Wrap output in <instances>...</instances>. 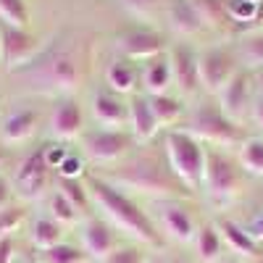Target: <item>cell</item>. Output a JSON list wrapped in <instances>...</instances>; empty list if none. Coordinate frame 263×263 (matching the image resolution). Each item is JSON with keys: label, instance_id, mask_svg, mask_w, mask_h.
<instances>
[{"label": "cell", "instance_id": "6da1fadb", "mask_svg": "<svg viewBox=\"0 0 263 263\" xmlns=\"http://www.w3.org/2000/svg\"><path fill=\"white\" fill-rule=\"evenodd\" d=\"M87 192H90L92 205L100 208L103 218L116 232L129 234L135 242L147 245L153 250L163 248V234L158 232L156 224H153L150 213H145L126 192H121L114 184H108L103 177H90L87 179Z\"/></svg>", "mask_w": 263, "mask_h": 263}, {"label": "cell", "instance_id": "7a4b0ae2", "mask_svg": "<svg viewBox=\"0 0 263 263\" xmlns=\"http://www.w3.org/2000/svg\"><path fill=\"white\" fill-rule=\"evenodd\" d=\"M108 184L119 187L121 192L132 190V192H142L150 195L153 200H177L182 192H187L179 179L171 174L168 163L163 166L158 158L153 156H137L129 158L124 166H119V171H111L103 177Z\"/></svg>", "mask_w": 263, "mask_h": 263}, {"label": "cell", "instance_id": "3957f363", "mask_svg": "<svg viewBox=\"0 0 263 263\" xmlns=\"http://www.w3.org/2000/svg\"><path fill=\"white\" fill-rule=\"evenodd\" d=\"M166 163L171 174L179 179L187 192L200 190L203 184V168H205V147L200 140L187 135L184 129H168L166 132Z\"/></svg>", "mask_w": 263, "mask_h": 263}, {"label": "cell", "instance_id": "277c9868", "mask_svg": "<svg viewBox=\"0 0 263 263\" xmlns=\"http://www.w3.org/2000/svg\"><path fill=\"white\" fill-rule=\"evenodd\" d=\"M200 190L213 205H229L234 197L242 192V174L239 163L218 150L205 147V168H203V184Z\"/></svg>", "mask_w": 263, "mask_h": 263}, {"label": "cell", "instance_id": "5b68a950", "mask_svg": "<svg viewBox=\"0 0 263 263\" xmlns=\"http://www.w3.org/2000/svg\"><path fill=\"white\" fill-rule=\"evenodd\" d=\"M187 135H192L195 140L200 142H211L218 147H227V145H239L245 137L239 132V124H234L232 119H227L221 114V108L213 105V103H200L190 114L187 126H184Z\"/></svg>", "mask_w": 263, "mask_h": 263}, {"label": "cell", "instance_id": "8992f818", "mask_svg": "<svg viewBox=\"0 0 263 263\" xmlns=\"http://www.w3.org/2000/svg\"><path fill=\"white\" fill-rule=\"evenodd\" d=\"M32 79L40 82L42 92L61 95V98H71V92H77L82 87L79 63L69 53H58V55L48 58L45 63H40L32 71Z\"/></svg>", "mask_w": 263, "mask_h": 263}, {"label": "cell", "instance_id": "52a82bcc", "mask_svg": "<svg viewBox=\"0 0 263 263\" xmlns=\"http://www.w3.org/2000/svg\"><path fill=\"white\" fill-rule=\"evenodd\" d=\"M79 140H82L84 158L98 166L121 161L132 150V142H135V137L126 135L124 129H90V132H82Z\"/></svg>", "mask_w": 263, "mask_h": 263}, {"label": "cell", "instance_id": "ba28073f", "mask_svg": "<svg viewBox=\"0 0 263 263\" xmlns=\"http://www.w3.org/2000/svg\"><path fill=\"white\" fill-rule=\"evenodd\" d=\"M197 71H200V87L208 95H218L229 84V79L239 71V61L229 48H208L197 53Z\"/></svg>", "mask_w": 263, "mask_h": 263}, {"label": "cell", "instance_id": "9c48e42d", "mask_svg": "<svg viewBox=\"0 0 263 263\" xmlns=\"http://www.w3.org/2000/svg\"><path fill=\"white\" fill-rule=\"evenodd\" d=\"M153 211H156L153 224H156L158 232L166 234L171 242H177V245H192L195 242L197 224H195L192 213L187 211V205H182L179 200H153Z\"/></svg>", "mask_w": 263, "mask_h": 263}, {"label": "cell", "instance_id": "30bf717a", "mask_svg": "<svg viewBox=\"0 0 263 263\" xmlns=\"http://www.w3.org/2000/svg\"><path fill=\"white\" fill-rule=\"evenodd\" d=\"M114 48L119 53V58H126V61H153L166 53V42H163V34L156 32V29H147V27H132V29H124L116 34L114 40Z\"/></svg>", "mask_w": 263, "mask_h": 263}, {"label": "cell", "instance_id": "8fae6325", "mask_svg": "<svg viewBox=\"0 0 263 263\" xmlns=\"http://www.w3.org/2000/svg\"><path fill=\"white\" fill-rule=\"evenodd\" d=\"M48 184H50V168H48L45 158H42V147H40L18 161L11 187L21 200H37V197L45 195Z\"/></svg>", "mask_w": 263, "mask_h": 263}, {"label": "cell", "instance_id": "7c38bea8", "mask_svg": "<svg viewBox=\"0 0 263 263\" xmlns=\"http://www.w3.org/2000/svg\"><path fill=\"white\" fill-rule=\"evenodd\" d=\"M253 92H255L253 71L239 69V71L229 79V84L216 95V98H218V108H221V114H224L227 119H232L234 124H239V121L248 116L250 108H253V100H255Z\"/></svg>", "mask_w": 263, "mask_h": 263}, {"label": "cell", "instance_id": "4fadbf2b", "mask_svg": "<svg viewBox=\"0 0 263 263\" xmlns=\"http://www.w3.org/2000/svg\"><path fill=\"white\" fill-rule=\"evenodd\" d=\"M79 239H82V250L87 253V258L100 260V263L121 245L116 229L103 216H87L84 221H79Z\"/></svg>", "mask_w": 263, "mask_h": 263}, {"label": "cell", "instance_id": "5bb4252c", "mask_svg": "<svg viewBox=\"0 0 263 263\" xmlns=\"http://www.w3.org/2000/svg\"><path fill=\"white\" fill-rule=\"evenodd\" d=\"M84 132V111L77 98H58L50 119H48V135L53 142H71L79 140Z\"/></svg>", "mask_w": 263, "mask_h": 263}, {"label": "cell", "instance_id": "9a60e30c", "mask_svg": "<svg viewBox=\"0 0 263 263\" xmlns=\"http://www.w3.org/2000/svg\"><path fill=\"white\" fill-rule=\"evenodd\" d=\"M42 50V40L37 34H29L27 29H3L0 34V58L6 69H21L29 66Z\"/></svg>", "mask_w": 263, "mask_h": 263}, {"label": "cell", "instance_id": "2e32d148", "mask_svg": "<svg viewBox=\"0 0 263 263\" xmlns=\"http://www.w3.org/2000/svg\"><path fill=\"white\" fill-rule=\"evenodd\" d=\"M168 63H171V79L179 87V92L192 98L203 90L200 87V71H197V53L187 42H174L166 50Z\"/></svg>", "mask_w": 263, "mask_h": 263}, {"label": "cell", "instance_id": "e0dca14e", "mask_svg": "<svg viewBox=\"0 0 263 263\" xmlns=\"http://www.w3.org/2000/svg\"><path fill=\"white\" fill-rule=\"evenodd\" d=\"M161 11H163V18H166V27L182 40L197 37L205 29L200 16H197L195 8L190 6V0H163Z\"/></svg>", "mask_w": 263, "mask_h": 263}, {"label": "cell", "instance_id": "ac0fdd59", "mask_svg": "<svg viewBox=\"0 0 263 263\" xmlns=\"http://www.w3.org/2000/svg\"><path fill=\"white\" fill-rule=\"evenodd\" d=\"M90 111L103 129H124L129 124V103L116 92H95Z\"/></svg>", "mask_w": 263, "mask_h": 263}, {"label": "cell", "instance_id": "d6986e66", "mask_svg": "<svg viewBox=\"0 0 263 263\" xmlns=\"http://www.w3.org/2000/svg\"><path fill=\"white\" fill-rule=\"evenodd\" d=\"M40 126V114L34 108H13V111L0 121V140L6 145H21L34 137Z\"/></svg>", "mask_w": 263, "mask_h": 263}, {"label": "cell", "instance_id": "ffe728a7", "mask_svg": "<svg viewBox=\"0 0 263 263\" xmlns=\"http://www.w3.org/2000/svg\"><path fill=\"white\" fill-rule=\"evenodd\" d=\"M129 129L135 142H150L161 132V124L153 114L147 95H135L129 100Z\"/></svg>", "mask_w": 263, "mask_h": 263}, {"label": "cell", "instance_id": "44dd1931", "mask_svg": "<svg viewBox=\"0 0 263 263\" xmlns=\"http://www.w3.org/2000/svg\"><path fill=\"white\" fill-rule=\"evenodd\" d=\"M216 229L224 239V248H229L234 255L239 258H258V242L248 234V229L242 224L232 221V218H218Z\"/></svg>", "mask_w": 263, "mask_h": 263}, {"label": "cell", "instance_id": "7402d4cb", "mask_svg": "<svg viewBox=\"0 0 263 263\" xmlns=\"http://www.w3.org/2000/svg\"><path fill=\"white\" fill-rule=\"evenodd\" d=\"M171 84H174V79H171V63H168L166 53L145 63V69H142V90H145L147 98L166 95Z\"/></svg>", "mask_w": 263, "mask_h": 263}, {"label": "cell", "instance_id": "603a6c76", "mask_svg": "<svg viewBox=\"0 0 263 263\" xmlns=\"http://www.w3.org/2000/svg\"><path fill=\"white\" fill-rule=\"evenodd\" d=\"M105 82L111 87V92L116 95H132L140 84V74L135 69V63L126 58H114L105 66Z\"/></svg>", "mask_w": 263, "mask_h": 263}, {"label": "cell", "instance_id": "cb8c5ba5", "mask_svg": "<svg viewBox=\"0 0 263 263\" xmlns=\"http://www.w3.org/2000/svg\"><path fill=\"white\" fill-rule=\"evenodd\" d=\"M195 253H197V260L200 263H218L224 255V239L218 234L216 224H203L197 227V234H195Z\"/></svg>", "mask_w": 263, "mask_h": 263}, {"label": "cell", "instance_id": "d4e9b609", "mask_svg": "<svg viewBox=\"0 0 263 263\" xmlns=\"http://www.w3.org/2000/svg\"><path fill=\"white\" fill-rule=\"evenodd\" d=\"M29 239L37 250H50V248L63 242V227L55 218H50L48 213L34 216V221L29 227Z\"/></svg>", "mask_w": 263, "mask_h": 263}, {"label": "cell", "instance_id": "484cf974", "mask_svg": "<svg viewBox=\"0 0 263 263\" xmlns=\"http://www.w3.org/2000/svg\"><path fill=\"white\" fill-rule=\"evenodd\" d=\"M234 55L242 63V69H248V71L263 69V32H248L237 42Z\"/></svg>", "mask_w": 263, "mask_h": 263}, {"label": "cell", "instance_id": "4316f807", "mask_svg": "<svg viewBox=\"0 0 263 263\" xmlns=\"http://www.w3.org/2000/svg\"><path fill=\"white\" fill-rule=\"evenodd\" d=\"M237 163L242 171L263 177V137H245L237 147Z\"/></svg>", "mask_w": 263, "mask_h": 263}, {"label": "cell", "instance_id": "83f0119b", "mask_svg": "<svg viewBox=\"0 0 263 263\" xmlns=\"http://www.w3.org/2000/svg\"><path fill=\"white\" fill-rule=\"evenodd\" d=\"M190 6L200 16L205 29H227L229 16H227L224 0H190Z\"/></svg>", "mask_w": 263, "mask_h": 263}, {"label": "cell", "instance_id": "f1b7e54d", "mask_svg": "<svg viewBox=\"0 0 263 263\" xmlns=\"http://www.w3.org/2000/svg\"><path fill=\"white\" fill-rule=\"evenodd\" d=\"M147 100H150V108H153V114H156L161 129L177 124V121L182 119V114H184L182 103H179L177 98H171L168 92H166V95H153V98H147Z\"/></svg>", "mask_w": 263, "mask_h": 263}, {"label": "cell", "instance_id": "f546056e", "mask_svg": "<svg viewBox=\"0 0 263 263\" xmlns=\"http://www.w3.org/2000/svg\"><path fill=\"white\" fill-rule=\"evenodd\" d=\"M48 216L50 218H55V221L61 224V227H77L79 224V211L66 200V197L55 190L50 197H48Z\"/></svg>", "mask_w": 263, "mask_h": 263}, {"label": "cell", "instance_id": "4dcf8cb0", "mask_svg": "<svg viewBox=\"0 0 263 263\" xmlns=\"http://www.w3.org/2000/svg\"><path fill=\"white\" fill-rule=\"evenodd\" d=\"M55 190H58L79 213H87V211H90V205H92L90 192H87V184H82L79 179H58Z\"/></svg>", "mask_w": 263, "mask_h": 263}, {"label": "cell", "instance_id": "1f68e13d", "mask_svg": "<svg viewBox=\"0 0 263 263\" xmlns=\"http://www.w3.org/2000/svg\"><path fill=\"white\" fill-rule=\"evenodd\" d=\"M0 21L8 29H27L29 11L24 6V0H0Z\"/></svg>", "mask_w": 263, "mask_h": 263}, {"label": "cell", "instance_id": "d6a6232c", "mask_svg": "<svg viewBox=\"0 0 263 263\" xmlns=\"http://www.w3.org/2000/svg\"><path fill=\"white\" fill-rule=\"evenodd\" d=\"M90 258H87V253L77 245H55L50 250H40V260L37 263H87Z\"/></svg>", "mask_w": 263, "mask_h": 263}, {"label": "cell", "instance_id": "836d02e7", "mask_svg": "<svg viewBox=\"0 0 263 263\" xmlns=\"http://www.w3.org/2000/svg\"><path fill=\"white\" fill-rule=\"evenodd\" d=\"M224 6H227L229 24L253 27V24H255V16H258V6H260V3H250V0H224Z\"/></svg>", "mask_w": 263, "mask_h": 263}, {"label": "cell", "instance_id": "e575fe53", "mask_svg": "<svg viewBox=\"0 0 263 263\" xmlns=\"http://www.w3.org/2000/svg\"><path fill=\"white\" fill-rule=\"evenodd\" d=\"M24 218H27L24 205H16V203H11L8 208L0 211V239L13 237V234L21 229V224H24Z\"/></svg>", "mask_w": 263, "mask_h": 263}, {"label": "cell", "instance_id": "d590c367", "mask_svg": "<svg viewBox=\"0 0 263 263\" xmlns=\"http://www.w3.org/2000/svg\"><path fill=\"white\" fill-rule=\"evenodd\" d=\"M145 260H147V253L140 245H124L121 242L103 263H145Z\"/></svg>", "mask_w": 263, "mask_h": 263}, {"label": "cell", "instance_id": "8d00e7d4", "mask_svg": "<svg viewBox=\"0 0 263 263\" xmlns=\"http://www.w3.org/2000/svg\"><path fill=\"white\" fill-rule=\"evenodd\" d=\"M121 6L126 13L137 16V18H153L161 11L163 0H121Z\"/></svg>", "mask_w": 263, "mask_h": 263}, {"label": "cell", "instance_id": "74e56055", "mask_svg": "<svg viewBox=\"0 0 263 263\" xmlns=\"http://www.w3.org/2000/svg\"><path fill=\"white\" fill-rule=\"evenodd\" d=\"M82 174H84V158L79 156V153H69L66 161L58 166L61 179H82Z\"/></svg>", "mask_w": 263, "mask_h": 263}, {"label": "cell", "instance_id": "f35d334b", "mask_svg": "<svg viewBox=\"0 0 263 263\" xmlns=\"http://www.w3.org/2000/svg\"><path fill=\"white\" fill-rule=\"evenodd\" d=\"M66 156H69V147H66L63 142H50V145H45L42 147V158H45V163H48V168L53 171H58V166L66 161Z\"/></svg>", "mask_w": 263, "mask_h": 263}, {"label": "cell", "instance_id": "ab89813d", "mask_svg": "<svg viewBox=\"0 0 263 263\" xmlns=\"http://www.w3.org/2000/svg\"><path fill=\"white\" fill-rule=\"evenodd\" d=\"M16 260V239L6 237L0 239V263H13Z\"/></svg>", "mask_w": 263, "mask_h": 263}, {"label": "cell", "instance_id": "60d3db41", "mask_svg": "<svg viewBox=\"0 0 263 263\" xmlns=\"http://www.w3.org/2000/svg\"><path fill=\"white\" fill-rule=\"evenodd\" d=\"M13 203V187H11V182L0 174V211L3 208H8Z\"/></svg>", "mask_w": 263, "mask_h": 263}, {"label": "cell", "instance_id": "b9f144b4", "mask_svg": "<svg viewBox=\"0 0 263 263\" xmlns=\"http://www.w3.org/2000/svg\"><path fill=\"white\" fill-rule=\"evenodd\" d=\"M245 229H248V234L255 239V242H263V211L253 218V221H250Z\"/></svg>", "mask_w": 263, "mask_h": 263}, {"label": "cell", "instance_id": "7bdbcfd3", "mask_svg": "<svg viewBox=\"0 0 263 263\" xmlns=\"http://www.w3.org/2000/svg\"><path fill=\"white\" fill-rule=\"evenodd\" d=\"M250 116H253V121L263 129V95H258L255 100H253V108H250Z\"/></svg>", "mask_w": 263, "mask_h": 263}, {"label": "cell", "instance_id": "ee69618b", "mask_svg": "<svg viewBox=\"0 0 263 263\" xmlns=\"http://www.w3.org/2000/svg\"><path fill=\"white\" fill-rule=\"evenodd\" d=\"M253 79H255L258 90H260V95H263V69H255V71H253Z\"/></svg>", "mask_w": 263, "mask_h": 263}, {"label": "cell", "instance_id": "f6af8a7d", "mask_svg": "<svg viewBox=\"0 0 263 263\" xmlns=\"http://www.w3.org/2000/svg\"><path fill=\"white\" fill-rule=\"evenodd\" d=\"M145 263H168V260H166V255H161V253H153V255H147Z\"/></svg>", "mask_w": 263, "mask_h": 263}, {"label": "cell", "instance_id": "bcb514c9", "mask_svg": "<svg viewBox=\"0 0 263 263\" xmlns=\"http://www.w3.org/2000/svg\"><path fill=\"white\" fill-rule=\"evenodd\" d=\"M6 161H8V156H6V150H3V147H0V168H3V166H6Z\"/></svg>", "mask_w": 263, "mask_h": 263}, {"label": "cell", "instance_id": "7dc6e473", "mask_svg": "<svg viewBox=\"0 0 263 263\" xmlns=\"http://www.w3.org/2000/svg\"><path fill=\"white\" fill-rule=\"evenodd\" d=\"M166 260H168V263H187L184 258H166Z\"/></svg>", "mask_w": 263, "mask_h": 263}, {"label": "cell", "instance_id": "c3c4849f", "mask_svg": "<svg viewBox=\"0 0 263 263\" xmlns=\"http://www.w3.org/2000/svg\"><path fill=\"white\" fill-rule=\"evenodd\" d=\"M218 263H237V260H224V258H221V260H218Z\"/></svg>", "mask_w": 263, "mask_h": 263}, {"label": "cell", "instance_id": "681fc988", "mask_svg": "<svg viewBox=\"0 0 263 263\" xmlns=\"http://www.w3.org/2000/svg\"><path fill=\"white\" fill-rule=\"evenodd\" d=\"M250 3H263V0H250Z\"/></svg>", "mask_w": 263, "mask_h": 263}]
</instances>
